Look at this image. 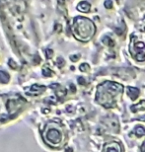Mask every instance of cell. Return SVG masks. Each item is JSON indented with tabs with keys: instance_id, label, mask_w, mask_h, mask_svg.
I'll use <instances>...</instances> for the list:
<instances>
[{
	"instance_id": "cell-3",
	"label": "cell",
	"mask_w": 145,
	"mask_h": 152,
	"mask_svg": "<svg viewBox=\"0 0 145 152\" xmlns=\"http://www.w3.org/2000/svg\"><path fill=\"white\" fill-rule=\"evenodd\" d=\"M61 132L57 127H47L44 132V140L47 141V144L51 145V146H57L61 142Z\"/></svg>"
},
{
	"instance_id": "cell-4",
	"label": "cell",
	"mask_w": 145,
	"mask_h": 152,
	"mask_svg": "<svg viewBox=\"0 0 145 152\" xmlns=\"http://www.w3.org/2000/svg\"><path fill=\"white\" fill-rule=\"evenodd\" d=\"M130 53L138 61H143L145 59V45L141 42H135L133 39L130 44Z\"/></svg>"
},
{
	"instance_id": "cell-13",
	"label": "cell",
	"mask_w": 145,
	"mask_h": 152,
	"mask_svg": "<svg viewBox=\"0 0 145 152\" xmlns=\"http://www.w3.org/2000/svg\"><path fill=\"white\" fill-rule=\"evenodd\" d=\"M113 5V2L111 1H107L105 2V6H107V8H111V6Z\"/></svg>"
},
{
	"instance_id": "cell-14",
	"label": "cell",
	"mask_w": 145,
	"mask_h": 152,
	"mask_svg": "<svg viewBox=\"0 0 145 152\" xmlns=\"http://www.w3.org/2000/svg\"><path fill=\"white\" fill-rule=\"evenodd\" d=\"M140 152H145V141L142 143V145H141V147H140Z\"/></svg>"
},
{
	"instance_id": "cell-8",
	"label": "cell",
	"mask_w": 145,
	"mask_h": 152,
	"mask_svg": "<svg viewBox=\"0 0 145 152\" xmlns=\"http://www.w3.org/2000/svg\"><path fill=\"white\" fill-rule=\"evenodd\" d=\"M128 94L132 100H135L138 97V95H139V90H138L137 88H134V87H128Z\"/></svg>"
},
{
	"instance_id": "cell-9",
	"label": "cell",
	"mask_w": 145,
	"mask_h": 152,
	"mask_svg": "<svg viewBox=\"0 0 145 152\" xmlns=\"http://www.w3.org/2000/svg\"><path fill=\"white\" fill-rule=\"evenodd\" d=\"M9 79H10V76L7 73V72L5 71H0V82L1 83H7L9 81Z\"/></svg>"
},
{
	"instance_id": "cell-11",
	"label": "cell",
	"mask_w": 145,
	"mask_h": 152,
	"mask_svg": "<svg viewBox=\"0 0 145 152\" xmlns=\"http://www.w3.org/2000/svg\"><path fill=\"white\" fill-rule=\"evenodd\" d=\"M89 69V65L87 64V63H83V64L80 65V70L82 71H87Z\"/></svg>"
},
{
	"instance_id": "cell-6",
	"label": "cell",
	"mask_w": 145,
	"mask_h": 152,
	"mask_svg": "<svg viewBox=\"0 0 145 152\" xmlns=\"http://www.w3.org/2000/svg\"><path fill=\"white\" fill-rule=\"evenodd\" d=\"M44 89H46V87L44 86L35 84V85H33V86L30 87L29 89H27L26 92L28 94H30V95H32V96H36V95H39V94L43 93L44 91Z\"/></svg>"
},
{
	"instance_id": "cell-7",
	"label": "cell",
	"mask_w": 145,
	"mask_h": 152,
	"mask_svg": "<svg viewBox=\"0 0 145 152\" xmlns=\"http://www.w3.org/2000/svg\"><path fill=\"white\" fill-rule=\"evenodd\" d=\"M90 7H91V5L89 4L88 2H86V1H82V2H80L79 4L77 5V9H78V11H80V12H84V13H86V12H88L90 10Z\"/></svg>"
},
{
	"instance_id": "cell-1",
	"label": "cell",
	"mask_w": 145,
	"mask_h": 152,
	"mask_svg": "<svg viewBox=\"0 0 145 152\" xmlns=\"http://www.w3.org/2000/svg\"><path fill=\"white\" fill-rule=\"evenodd\" d=\"M122 85L117 82L106 81L97 88L96 100L105 108H111L117 104V100L122 94Z\"/></svg>"
},
{
	"instance_id": "cell-2",
	"label": "cell",
	"mask_w": 145,
	"mask_h": 152,
	"mask_svg": "<svg viewBox=\"0 0 145 152\" xmlns=\"http://www.w3.org/2000/svg\"><path fill=\"white\" fill-rule=\"evenodd\" d=\"M96 26L91 20L85 17H76L72 25V33L78 41L87 42L95 35Z\"/></svg>"
},
{
	"instance_id": "cell-12",
	"label": "cell",
	"mask_w": 145,
	"mask_h": 152,
	"mask_svg": "<svg viewBox=\"0 0 145 152\" xmlns=\"http://www.w3.org/2000/svg\"><path fill=\"white\" fill-rule=\"evenodd\" d=\"M43 74L44 76H50L51 75V71L50 70V69H44V70H43Z\"/></svg>"
},
{
	"instance_id": "cell-5",
	"label": "cell",
	"mask_w": 145,
	"mask_h": 152,
	"mask_svg": "<svg viewBox=\"0 0 145 152\" xmlns=\"http://www.w3.org/2000/svg\"><path fill=\"white\" fill-rule=\"evenodd\" d=\"M103 152H122V145L119 142H109L105 144Z\"/></svg>"
},
{
	"instance_id": "cell-10",
	"label": "cell",
	"mask_w": 145,
	"mask_h": 152,
	"mask_svg": "<svg viewBox=\"0 0 145 152\" xmlns=\"http://www.w3.org/2000/svg\"><path fill=\"white\" fill-rule=\"evenodd\" d=\"M134 132L136 133L137 136H142V135H145V129H143V127L141 126H137L134 129Z\"/></svg>"
}]
</instances>
